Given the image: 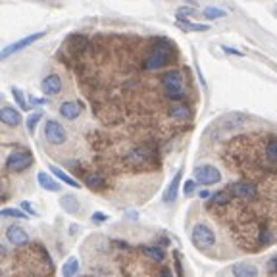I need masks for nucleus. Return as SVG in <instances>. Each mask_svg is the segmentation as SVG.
Returning a JSON list of instances; mask_svg holds the SVG:
<instances>
[{
	"instance_id": "10",
	"label": "nucleus",
	"mask_w": 277,
	"mask_h": 277,
	"mask_svg": "<svg viewBox=\"0 0 277 277\" xmlns=\"http://www.w3.org/2000/svg\"><path fill=\"white\" fill-rule=\"evenodd\" d=\"M6 239H8L12 245H15V247H23V245L29 243V235H27V231H25L23 227L15 225V223L6 229Z\"/></svg>"
},
{
	"instance_id": "24",
	"label": "nucleus",
	"mask_w": 277,
	"mask_h": 277,
	"mask_svg": "<svg viewBox=\"0 0 277 277\" xmlns=\"http://www.w3.org/2000/svg\"><path fill=\"white\" fill-rule=\"evenodd\" d=\"M170 116L174 117V119H185V117L189 116V108L185 106V104H172L170 106Z\"/></svg>"
},
{
	"instance_id": "11",
	"label": "nucleus",
	"mask_w": 277,
	"mask_h": 277,
	"mask_svg": "<svg viewBox=\"0 0 277 277\" xmlns=\"http://www.w3.org/2000/svg\"><path fill=\"white\" fill-rule=\"evenodd\" d=\"M41 91L46 96L58 94L60 91H62V79H60L58 75H46L43 79V83H41Z\"/></svg>"
},
{
	"instance_id": "18",
	"label": "nucleus",
	"mask_w": 277,
	"mask_h": 277,
	"mask_svg": "<svg viewBox=\"0 0 277 277\" xmlns=\"http://www.w3.org/2000/svg\"><path fill=\"white\" fill-rule=\"evenodd\" d=\"M37 181H39V185L43 187V189L46 190H52V192H58L60 190V185L50 177V175H46L44 172H41V174L37 175Z\"/></svg>"
},
{
	"instance_id": "15",
	"label": "nucleus",
	"mask_w": 277,
	"mask_h": 277,
	"mask_svg": "<svg viewBox=\"0 0 277 277\" xmlns=\"http://www.w3.org/2000/svg\"><path fill=\"white\" fill-rule=\"evenodd\" d=\"M66 48L73 54H81L85 48H89V41L81 35H72L68 39V43H66Z\"/></svg>"
},
{
	"instance_id": "6",
	"label": "nucleus",
	"mask_w": 277,
	"mask_h": 277,
	"mask_svg": "<svg viewBox=\"0 0 277 277\" xmlns=\"http://www.w3.org/2000/svg\"><path fill=\"white\" fill-rule=\"evenodd\" d=\"M44 137L50 145H64L68 139V133L64 129V125H60L56 119H48L44 123Z\"/></svg>"
},
{
	"instance_id": "35",
	"label": "nucleus",
	"mask_w": 277,
	"mask_h": 277,
	"mask_svg": "<svg viewBox=\"0 0 277 277\" xmlns=\"http://www.w3.org/2000/svg\"><path fill=\"white\" fill-rule=\"evenodd\" d=\"M268 270H270V274H277V258H274V260L270 262Z\"/></svg>"
},
{
	"instance_id": "21",
	"label": "nucleus",
	"mask_w": 277,
	"mask_h": 277,
	"mask_svg": "<svg viewBox=\"0 0 277 277\" xmlns=\"http://www.w3.org/2000/svg\"><path fill=\"white\" fill-rule=\"evenodd\" d=\"M50 172L56 175L60 181H64L66 185H70V187H79V181H75L73 177H70L64 170H60V168H56V166H50Z\"/></svg>"
},
{
	"instance_id": "12",
	"label": "nucleus",
	"mask_w": 277,
	"mask_h": 277,
	"mask_svg": "<svg viewBox=\"0 0 277 277\" xmlns=\"http://www.w3.org/2000/svg\"><path fill=\"white\" fill-rule=\"evenodd\" d=\"M83 181L87 183V187H91L92 190H102L106 187V179L98 172H81Z\"/></svg>"
},
{
	"instance_id": "27",
	"label": "nucleus",
	"mask_w": 277,
	"mask_h": 277,
	"mask_svg": "<svg viewBox=\"0 0 277 277\" xmlns=\"http://www.w3.org/2000/svg\"><path fill=\"white\" fill-rule=\"evenodd\" d=\"M2 218H17V219H25L27 214L21 212V210H15V208H4L2 210Z\"/></svg>"
},
{
	"instance_id": "13",
	"label": "nucleus",
	"mask_w": 277,
	"mask_h": 277,
	"mask_svg": "<svg viewBox=\"0 0 277 277\" xmlns=\"http://www.w3.org/2000/svg\"><path fill=\"white\" fill-rule=\"evenodd\" d=\"M231 272L235 277H258V268L254 264L239 262L231 268Z\"/></svg>"
},
{
	"instance_id": "32",
	"label": "nucleus",
	"mask_w": 277,
	"mask_h": 277,
	"mask_svg": "<svg viewBox=\"0 0 277 277\" xmlns=\"http://www.w3.org/2000/svg\"><path fill=\"white\" fill-rule=\"evenodd\" d=\"M92 219H94L96 223H102V221H106V214H102V212H94V214H92Z\"/></svg>"
},
{
	"instance_id": "3",
	"label": "nucleus",
	"mask_w": 277,
	"mask_h": 277,
	"mask_svg": "<svg viewBox=\"0 0 277 277\" xmlns=\"http://www.w3.org/2000/svg\"><path fill=\"white\" fill-rule=\"evenodd\" d=\"M154 160H156V152L146 145L133 148L131 152L125 156L127 166L133 168V170H148V168L154 166Z\"/></svg>"
},
{
	"instance_id": "20",
	"label": "nucleus",
	"mask_w": 277,
	"mask_h": 277,
	"mask_svg": "<svg viewBox=\"0 0 277 277\" xmlns=\"http://www.w3.org/2000/svg\"><path fill=\"white\" fill-rule=\"evenodd\" d=\"M229 202H233V194L229 192V189L219 190L212 196V204L214 206H227Z\"/></svg>"
},
{
	"instance_id": "19",
	"label": "nucleus",
	"mask_w": 277,
	"mask_h": 277,
	"mask_svg": "<svg viewBox=\"0 0 277 277\" xmlns=\"http://www.w3.org/2000/svg\"><path fill=\"white\" fill-rule=\"evenodd\" d=\"M62 208L68 212V214H75L79 212V200L75 194H64L62 196Z\"/></svg>"
},
{
	"instance_id": "2",
	"label": "nucleus",
	"mask_w": 277,
	"mask_h": 277,
	"mask_svg": "<svg viewBox=\"0 0 277 277\" xmlns=\"http://www.w3.org/2000/svg\"><path fill=\"white\" fill-rule=\"evenodd\" d=\"M170 60H172V46H170L168 41H160V43L154 44L150 48V52L143 60V70H146V72L158 70L162 66H166Z\"/></svg>"
},
{
	"instance_id": "17",
	"label": "nucleus",
	"mask_w": 277,
	"mask_h": 277,
	"mask_svg": "<svg viewBox=\"0 0 277 277\" xmlns=\"http://www.w3.org/2000/svg\"><path fill=\"white\" fill-rule=\"evenodd\" d=\"M179 185H181V172H177L175 177L172 179V183L168 185V189L164 192V202H174L175 198H177V189H179Z\"/></svg>"
},
{
	"instance_id": "36",
	"label": "nucleus",
	"mask_w": 277,
	"mask_h": 277,
	"mask_svg": "<svg viewBox=\"0 0 277 277\" xmlns=\"http://www.w3.org/2000/svg\"><path fill=\"white\" fill-rule=\"evenodd\" d=\"M160 277H174V276H172V272H170L168 268H162V270H160Z\"/></svg>"
},
{
	"instance_id": "29",
	"label": "nucleus",
	"mask_w": 277,
	"mask_h": 277,
	"mask_svg": "<svg viewBox=\"0 0 277 277\" xmlns=\"http://www.w3.org/2000/svg\"><path fill=\"white\" fill-rule=\"evenodd\" d=\"M12 94H14V100L19 104V110H27V102H25V96H23V92L19 91V89H12Z\"/></svg>"
},
{
	"instance_id": "38",
	"label": "nucleus",
	"mask_w": 277,
	"mask_h": 277,
	"mask_svg": "<svg viewBox=\"0 0 277 277\" xmlns=\"http://www.w3.org/2000/svg\"><path fill=\"white\" fill-rule=\"evenodd\" d=\"M276 14H277V10H276Z\"/></svg>"
},
{
	"instance_id": "33",
	"label": "nucleus",
	"mask_w": 277,
	"mask_h": 277,
	"mask_svg": "<svg viewBox=\"0 0 277 277\" xmlns=\"http://www.w3.org/2000/svg\"><path fill=\"white\" fill-rule=\"evenodd\" d=\"M21 208L25 210V214H29V216H37V212H35V210L31 208L29 202H21Z\"/></svg>"
},
{
	"instance_id": "4",
	"label": "nucleus",
	"mask_w": 277,
	"mask_h": 277,
	"mask_svg": "<svg viewBox=\"0 0 277 277\" xmlns=\"http://www.w3.org/2000/svg\"><path fill=\"white\" fill-rule=\"evenodd\" d=\"M190 241H192V245L196 248H200V250H206V248L214 247L216 245V233L204 225V223H198V225H194L192 227V233H190Z\"/></svg>"
},
{
	"instance_id": "14",
	"label": "nucleus",
	"mask_w": 277,
	"mask_h": 277,
	"mask_svg": "<svg viewBox=\"0 0 277 277\" xmlns=\"http://www.w3.org/2000/svg\"><path fill=\"white\" fill-rule=\"evenodd\" d=\"M0 119H2L6 125H10V127H17L19 121H21V116H19L17 110L10 108V106H4V108L0 110Z\"/></svg>"
},
{
	"instance_id": "37",
	"label": "nucleus",
	"mask_w": 277,
	"mask_h": 277,
	"mask_svg": "<svg viewBox=\"0 0 277 277\" xmlns=\"http://www.w3.org/2000/svg\"><path fill=\"white\" fill-rule=\"evenodd\" d=\"M198 194H200V198H208V196H210V192H208V190H200Z\"/></svg>"
},
{
	"instance_id": "9",
	"label": "nucleus",
	"mask_w": 277,
	"mask_h": 277,
	"mask_svg": "<svg viewBox=\"0 0 277 277\" xmlns=\"http://www.w3.org/2000/svg\"><path fill=\"white\" fill-rule=\"evenodd\" d=\"M227 189L229 192L237 196V198H243V200H254L256 198V187L254 185H250V183H245V181H239V183H231V185H227Z\"/></svg>"
},
{
	"instance_id": "26",
	"label": "nucleus",
	"mask_w": 277,
	"mask_h": 277,
	"mask_svg": "<svg viewBox=\"0 0 277 277\" xmlns=\"http://www.w3.org/2000/svg\"><path fill=\"white\" fill-rule=\"evenodd\" d=\"M266 156L270 160H277V137H270V141L266 143Z\"/></svg>"
},
{
	"instance_id": "8",
	"label": "nucleus",
	"mask_w": 277,
	"mask_h": 277,
	"mask_svg": "<svg viewBox=\"0 0 277 277\" xmlns=\"http://www.w3.org/2000/svg\"><path fill=\"white\" fill-rule=\"evenodd\" d=\"M43 37H44V31H39V33H33V35H29V37H23V39H19V41H15V43L8 44V46L2 50V58L12 56L14 52H17V50H23L25 46H29V44H33L35 41L43 39Z\"/></svg>"
},
{
	"instance_id": "30",
	"label": "nucleus",
	"mask_w": 277,
	"mask_h": 277,
	"mask_svg": "<svg viewBox=\"0 0 277 277\" xmlns=\"http://www.w3.org/2000/svg\"><path fill=\"white\" fill-rule=\"evenodd\" d=\"M39 121H41V112H37V114H33V116L27 117V129H29V133L35 131V127H37Z\"/></svg>"
},
{
	"instance_id": "22",
	"label": "nucleus",
	"mask_w": 277,
	"mask_h": 277,
	"mask_svg": "<svg viewBox=\"0 0 277 277\" xmlns=\"http://www.w3.org/2000/svg\"><path fill=\"white\" fill-rule=\"evenodd\" d=\"M79 272V260L77 258H68V262L64 264V268H62V276L64 277H73L75 274Z\"/></svg>"
},
{
	"instance_id": "16",
	"label": "nucleus",
	"mask_w": 277,
	"mask_h": 277,
	"mask_svg": "<svg viewBox=\"0 0 277 277\" xmlns=\"http://www.w3.org/2000/svg\"><path fill=\"white\" fill-rule=\"evenodd\" d=\"M60 114L66 117V119H75V117H79L81 114V104L79 102H64L60 106Z\"/></svg>"
},
{
	"instance_id": "34",
	"label": "nucleus",
	"mask_w": 277,
	"mask_h": 277,
	"mask_svg": "<svg viewBox=\"0 0 277 277\" xmlns=\"http://www.w3.org/2000/svg\"><path fill=\"white\" fill-rule=\"evenodd\" d=\"M175 268H177V277H183V270H181V262H179L177 254H175Z\"/></svg>"
},
{
	"instance_id": "7",
	"label": "nucleus",
	"mask_w": 277,
	"mask_h": 277,
	"mask_svg": "<svg viewBox=\"0 0 277 277\" xmlns=\"http://www.w3.org/2000/svg\"><path fill=\"white\" fill-rule=\"evenodd\" d=\"M194 179L200 183V185H214L221 179V174L218 172V168L214 166H198L194 170Z\"/></svg>"
},
{
	"instance_id": "23",
	"label": "nucleus",
	"mask_w": 277,
	"mask_h": 277,
	"mask_svg": "<svg viewBox=\"0 0 277 277\" xmlns=\"http://www.w3.org/2000/svg\"><path fill=\"white\" fill-rule=\"evenodd\" d=\"M143 252H145L148 258H152V260H156V262H162L164 258H166V254H164V250L160 247H154V245H146L143 247Z\"/></svg>"
},
{
	"instance_id": "25",
	"label": "nucleus",
	"mask_w": 277,
	"mask_h": 277,
	"mask_svg": "<svg viewBox=\"0 0 277 277\" xmlns=\"http://www.w3.org/2000/svg\"><path fill=\"white\" fill-rule=\"evenodd\" d=\"M177 23H179V27L187 31H208L206 23H190V21H185L183 17H177Z\"/></svg>"
},
{
	"instance_id": "5",
	"label": "nucleus",
	"mask_w": 277,
	"mask_h": 277,
	"mask_svg": "<svg viewBox=\"0 0 277 277\" xmlns=\"http://www.w3.org/2000/svg\"><path fill=\"white\" fill-rule=\"evenodd\" d=\"M31 164H33L31 152H27V150H15V152H12V154L6 158V170L15 174V172L27 170Z\"/></svg>"
},
{
	"instance_id": "31",
	"label": "nucleus",
	"mask_w": 277,
	"mask_h": 277,
	"mask_svg": "<svg viewBox=\"0 0 277 277\" xmlns=\"http://www.w3.org/2000/svg\"><path fill=\"white\" fill-rule=\"evenodd\" d=\"M183 192H185L187 196H190V194L194 192V181H192V179H189V181L183 185Z\"/></svg>"
},
{
	"instance_id": "1",
	"label": "nucleus",
	"mask_w": 277,
	"mask_h": 277,
	"mask_svg": "<svg viewBox=\"0 0 277 277\" xmlns=\"http://www.w3.org/2000/svg\"><path fill=\"white\" fill-rule=\"evenodd\" d=\"M160 85L164 94L174 100V102H179L185 98V79H183V73L179 70H172V72L164 73L160 79Z\"/></svg>"
},
{
	"instance_id": "28",
	"label": "nucleus",
	"mask_w": 277,
	"mask_h": 277,
	"mask_svg": "<svg viewBox=\"0 0 277 277\" xmlns=\"http://www.w3.org/2000/svg\"><path fill=\"white\" fill-rule=\"evenodd\" d=\"M202 14H204L208 19H218V17H223V15H225V10H221V8H204Z\"/></svg>"
}]
</instances>
